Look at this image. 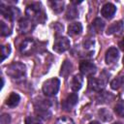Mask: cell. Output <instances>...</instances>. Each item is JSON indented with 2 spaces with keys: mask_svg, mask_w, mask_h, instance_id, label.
Returning a JSON list of instances; mask_svg holds the SVG:
<instances>
[{
  "mask_svg": "<svg viewBox=\"0 0 124 124\" xmlns=\"http://www.w3.org/2000/svg\"><path fill=\"white\" fill-rule=\"evenodd\" d=\"M25 14L27 16V18H29L33 22L43 23V22H45V20L46 18L40 3H33L29 6H27Z\"/></svg>",
  "mask_w": 124,
  "mask_h": 124,
  "instance_id": "cell-1",
  "label": "cell"
},
{
  "mask_svg": "<svg viewBox=\"0 0 124 124\" xmlns=\"http://www.w3.org/2000/svg\"><path fill=\"white\" fill-rule=\"evenodd\" d=\"M51 102L46 99H39L34 103V108L37 115L43 118H47L51 115Z\"/></svg>",
  "mask_w": 124,
  "mask_h": 124,
  "instance_id": "cell-2",
  "label": "cell"
},
{
  "mask_svg": "<svg viewBox=\"0 0 124 124\" xmlns=\"http://www.w3.org/2000/svg\"><path fill=\"white\" fill-rule=\"evenodd\" d=\"M7 75L11 77L13 79H19L25 76L26 67L24 64L20 62H14L7 68Z\"/></svg>",
  "mask_w": 124,
  "mask_h": 124,
  "instance_id": "cell-3",
  "label": "cell"
},
{
  "mask_svg": "<svg viewBox=\"0 0 124 124\" xmlns=\"http://www.w3.org/2000/svg\"><path fill=\"white\" fill-rule=\"evenodd\" d=\"M60 86V80L57 78H52L47 79L43 84V92L46 96L51 97L57 94Z\"/></svg>",
  "mask_w": 124,
  "mask_h": 124,
  "instance_id": "cell-4",
  "label": "cell"
},
{
  "mask_svg": "<svg viewBox=\"0 0 124 124\" xmlns=\"http://www.w3.org/2000/svg\"><path fill=\"white\" fill-rule=\"evenodd\" d=\"M0 12H1L2 16H4L7 19H10V20L16 19L20 15V12L17 8H16V7H5L3 4L0 5Z\"/></svg>",
  "mask_w": 124,
  "mask_h": 124,
  "instance_id": "cell-5",
  "label": "cell"
},
{
  "mask_svg": "<svg viewBox=\"0 0 124 124\" xmlns=\"http://www.w3.org/2000/svg\"><path fill=\"white\" fill-rule=\"evenodd\" d=\"M70 46L71 44L69 39H67L66 37H58L55 39V42L53 44V50L58 53H61L69 49Z\"/></svg>",
  "mask_w": 124,
  "mask_h": 124,
  "instance_id": "cell-6",
  "label": "cell"
},
{
  "mask_svg": "<svg viewBox=\"0 0 124 124\" xmlns=\"http://www.w3.org/2000/svg\"><path fill=\"white\" fill-rule=\"evenodd\" d=\"M36 42L32 39H26L24 40L20 45V51L24 55H30L32 54L36 49Z\"/></svg>",
  "mask_w": 124,
  "mask_h": 124,
  "instance_id": "cell-7",
  "label": "cell"
},
{
  "mask_svg": "<svg viewBox=\"0 0 124 124\" xmlns=\"http://www.w3.org/2000/svg\"><path fill=\"white\" fill-rule=\"evenodd\" d=\"M79 70L82 75L92 77L96 73L97 68H96L95 64L90 61H81L79 64Z\"/></svg>",
  "mask_w": 124,
  "mask_h": 124,
  "instance_id": "cell-8",
  "label": "cell"
},
{
  "mask_svg": "<svg viewBox=\"0 0 124 124\" xmlns=\"http://www.w3.org/2000/svg\"><path fill=\"white\" fill-rule=\"evenodd\" d=\"M35 27V23L30 20L29 18H21L19 20L18 23V30L20 31V33H29L31 32Z\"/></svg>",
  "mask_w": 124,
  "mask_h": 124,
  "instance_id": "cell-9",
  "label": "cell"
},
{
  "mask_svg": "<svg viewBox=\"0 0 124 124\" xmlns=\"http://www.w3.org/2000/svg\"><path fill=\"white\" fill-rule=\"evenodd\" d=\"M105 87V82L101 78H96L93 77H90L88 79V88L92 91L101 92Z\"/></svg>",
  "mask_w": 124,
  "mask_h": 124,
  "instance_id": "cell-10",
  "label": "cell"
},
{
  "mask_svg": "<svg viewBox=\"0 0 124 124\" xmlns=\"http://www.w3.org/2000/svg\"><path fill=\"white\" fill-rule=\"evenodd\" d=\"M78 100V94H77V93H72V94H70V95L65 99V101H64L63 104H62L63 109L66 110V111H70V110L77 105Z\"/></svg>",
  "mask_w": 124,
  "mask_h": 124,
  "instance_id": "cell-11",
  "label": "cell"
},
{
  "mask_svg": "<svg viewBox=\"0 0 124 124\" xmlns=\"http://www.w3.org/2000/svg\"><path fill=\"white\" fill-rule=\"evenodd\" d=\"M115 11H116V8H115V6L113 4L107 3V4H105L103 6V8L101 10V14L106 18H111L114 16Z\"/></svg>",
  "mask_w": 124,
  "mask_h": 124,
  "instance_id": "cell-12",
  "label": "cell"
},
{
  "mask_svg": "<svg viewBox=\"0 0 124 124\" xmlns=\"http://www.w3.org/2000/svg\"><path fill=\"white\" fill-rule=\"evenodd\" d=\"M118 57H119V53L116 47H110L106 52V63L112 64L118 59Z\"/></svg>",
  "mask_w": 124,
  "mask_h": 124,
  "instance_id": "cell-13",
  "label": "cell"
},
{
  "mask_svg": "<svg viewBox=\"0 0 124 124\" xmlns=\"http://www.w3.org/2000/svg\"><path fill=\"white\" fill-rule=\"evenodd\" d=\"M123 30V22L121 20L119 21H115L113 23H111L108 30H107V34L108 35H113V34H120Z\"/></svg>",
  "mask_w": 124,
  "mask_h": 124,
  "instance_id": "cell-14",
  "label": "cell"
},
{
  "mask_svg": "<svg viewBox=\"0 0 124 124\" xmlns=\"http://www.w3.org/2000/svg\"><path fill=\"white\" fill-rule=\"evenodd\" d=\"M82 82H83V78L81 75H75L71 80V88L73 91H78L81 86H82Z\"/></svg>",
  "mask_w": 124,
  "mask_h": 124,
  "instance_id": "cell-15",
  "label": "cell"
},
{
  "mask_svg": "<svg viewBox=\"0 0 124 124\" xmlns=\"http://www.w3.org/2000/svg\"><path fill=\"white\" fill-rule=\"evenodd\" d=\"M82 31V25L80 22H73L68 26V34L70 36L79 35Z\"/></svg>",
  "mask_w": 124,
  "mask_h": 124,
  "instance_id": "cell-16",
  "label": "cell"
},
{
  "mask_svg": "<svg viewBox=\"0 0 124 124\" xmlns=\"http://www.w3.org/2000/svg\"><path fill=\"white\" fill-rule=\"evenodd\" d=\"M19 101H20L19 95H18L17 93L13 92V93H11L10 96L7 98V100H6V105H7L8 107H10V108H15V107H16V106L18 105Z\"/></svg>",
  "mask_w": 124,
  "mask_h": 124,
  "instance_id": "cell-17",
  "label": "cell"
},
{
  "mask_svg": "<svg viewBox=\"0 0 124 124\" xmlns=\"http://www.w3.org/2000/svg\"><path fill=\"white\" fill-rule=\"evenodd\" d=\"M114 98V96L111 93L108 92H99V95L97 96V101L98 103H108L109 101H111Z\"/></svg>",
  "mask_w": 124,
  "mask_h": 124,
  "instance_id": "cell-18",
  "label": "cell"
},
{
  "mask_svg": "<svg viewBox=\"0 0 124 124\" xmlns=\"http://www.w3.org/2000/svg\"><path fill=\"white\" fill-rule=\"evenodd\" d=\"M73 66L71 64V62H69L68 60H65L61 66V70H60V75L63 77H68V75L72 72Z\"/></svg>",
  "mask_w": 124,
  "mask_h": 124,
  "instance_id": "cell-19",
  "label": "cell"
},
{
  "mask_svg": "<svg viewBox=\"0 0 124 124\" xmlns=\"http://www.w3.org/2000/svg\"><path fill=\"white\" fill-rule=\"evenodd\" d=\"M78 16V9L76 8V6L74 5H70L67 8V12H66V18L67 19H74Z\"/></svg>",
  "mask_w": 124,
  "mask_h": 124,
  "instance_id": "cell-20",
  "label": "cell"
},
{
  "mask_svg": "<svg viewBox=\"0 0 124 124\" xmlns=\"http://www.w3.org/2000/svg\"><path fill=\"white\" fill-rule=\"evenodd\" d=\"M105 27V22L101 19V18H96L93 22H92V28L96 33H100L103 31Z\"/></svg>",
  "mask_w": 124,
  "mask_h": 124,
  "instance_id": "cell-21",
  "label": "cell"
},
{
  "mask_svg": "<svg viewBox=\"0 0 124 124\" xmlns=\"http://www.w3.org/2000/svg\"><path fill=\"white\" fill-rule=\"evenodd\" d=\"M50 7L52 9V11H54V13H61L64 9V2L63 1H51L49 2Z\"/></svg>",
  "mask_w": 124,
  "mask_h": 124,
  "instance_id": "cell-22",
  "label": "cell"
},
{
  "mask_svg": "<svg viewBox=\"0 0 124 124\" xmlns=\"http://www.w3.org/2000/svg\"><path fill=\"white\" fill-rule=\"evenodd\" d=\"M123 84H124V76H120V77H117L116 78H114L110 82V87L114 90H117L120 87H122Z\"/></svg>",
  "mask_w": 124,
  "mask_h": 124,
  "instance_id": "cell-23",
  "label": "cell"
},
{
  "mask_svg": "<svg viewBox=\"0 0 124 124\" xmlns=\"http://www.w3.org/2000/svg\"><path fill=\"white\" fill-rule=\"evenodd\" d=\"M98 114H99V117L103 121H109L112 118V115H111L110 111L108 109H107V108H101L98 111Z\"/></svg>",
  "mask_w": 124,
  "mask_h": 124,
  "instance_id": "cell-24",
  "label": "cell"
},
{
  "mask_svg": "<svg viewBox=\"0 0 124 124\" xmlns=\"http://www.w3.org/2000/svg\"><path fill=\"white\" fill-rule=\"evenodd\" d=\"M114 111L116 112L117 115L124 117V101H118L114 107Z\"/></svg>",
  "mask_w": 124,
  "mask_h": 124,
  "instance_id": "cell-25",
  "label": "cell"
},
{
  "mask_svg": "<svg viewBox=\"0 0 124 124\" xmlns=\"http://www.w3.org/2000/svg\"><path fill=\"white\" fill-rule=\"evenodd\" d=\"M0 31H1V35L2 36H8L12 33V29L11 27L6 24L4 21H1L0 22Z\"/></svg>",
  "mask_w": 124,
  "mask_h": 124,
  "instance_id": "cell-26",
  "label": "cell"
},
{
  "mask_svg": "<svg viewBox=\"0 0 124 124\" xmlns=\"http://www.w3.org/2000/svg\"><path fill=\"white\" fill-rule=\"evenodd\" d=\"M11 53V46L9 45L2 46H1V60L4 61Z\"/></svg>",
  "mask_w": 124,
  "mask_h": 124,
  "instance_id": "cell-27",
  "label": "cell"
},
{
  "mask_svg": "<svg viewBox=\"0 0 124 124\" xmlns=\"http://www.w3.org/2000/svg\"><path fill=\"white\" fill-rule=\"evenodd\" d=\"M25 124H42V122L35 116H27L25 118Z\"/></svg>",
  "mask_w": 124,
  "mask_h": 124,
  "instance_id": "cell-28",
  "label": "cell"
},
{
  "mask_svg": "<svg viewBox=\"0 0 124 124\" xmlns=\"http://www.w3.org/2000/svg\"><path fill=\"white\" fill-rule=\"evenodd\" d=\"M55 124H75L74 121L69 117H60L56 120Z\"/></svg>",
  "mask_w": 124,
  "mask_h": 124,
  "instance_id": "cell-29",
  "label": "cell"
},
{
  "mask_svg": "<svg viewBox=\"0 0 124 124\" xmlns=\"http://www.w3.org/2000/svg\"><path fill=\"white\" fill-rule=\"evenodd\" d=\"M10 121H11L10 115H9V114H6V113L3 114V115L1 116V118H0V122H1V124H9Z\"/></svg>",
  "mask_w": 124,
  "mask_h": 124,
  "instance_id": "cell-30",
  "label": "cell"
},
{
  "mask_svg": "<svg viewBox=\"0 0 124 124\" xmlns=\"http://www.w3.org/2000/svg\"><path fill=\"white\" fill-rule=\"evenodd\" d=\"M118 46H119V48H120L121 50H123V51H124V38L119 42Z\"/></svg>",
  "mask_w": 124,
  "mask_h": 124,
  "instance_id": "cell-31",
  "label": "cell"
},
{
  "mask_svg": "<svg viewBox=\"0 0 124 124\" xmlns=\"http://www.w3.org/2000/svg\"><path fill=\"white\" fill-rule=\"evenodd\" d=\"M89 124H101V123L98 122V121H93V122H91V123H89Z\"/></svg>",
  "mask_w": 124,
  "mask_h": 124,
  "instance_id": "cell-32",
  "label": "cell"
},
{
  "mask_svg": "<svg viewBox=\"0 0 124 124\" xmlns=\"http://www.w3.org/2000/svg\"><path fill=\"white\" fill-rule=\"evenodd\" d=\"M113 124H122V123H120V122H115V123H113Z\"/></svg>",
  "mask_w": 124,
  "mask_h": 124,
  "instance_id": "cell-33",
  "label": "cell"
},
{
  "mask_svg": "<svg viewBox=\"0 0 124 124\" xmlns=\"http://www.w3.org/2000/svg\"><path fill=\"white\" fill-rule=\"evenodd\" d=\"M122 62H123V65H124V56H123V59H122Z\"/></svg>",
  "mask_w": 124,
  "mask_h": 124,
  "instance_id": "cell-34",
  "label": "cell"
}]
</instances>
